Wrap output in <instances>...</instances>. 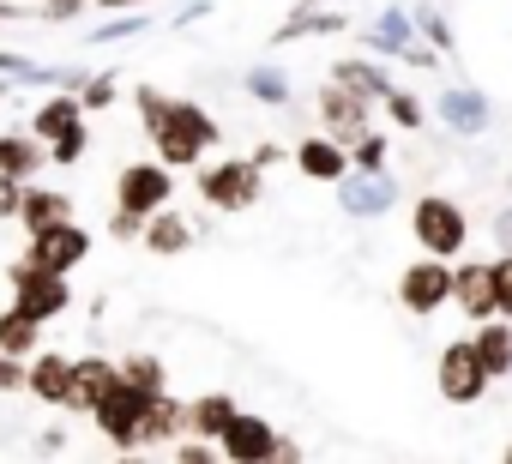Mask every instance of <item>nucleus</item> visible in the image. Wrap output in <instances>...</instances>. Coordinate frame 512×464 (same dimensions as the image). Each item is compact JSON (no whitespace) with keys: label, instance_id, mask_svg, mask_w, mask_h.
I'll use <instances>...</instances> for the list:
<instances>
[{"label":"nucleus","instance_id":"nucleus-31","mask_svg":"<svg viewBox=\"0 0 512 464\" xmlns=\"http://www.w3.org/2000/svg\"><path fill=\"white\" fill-rule=\"evenodd\" d=\"M79 97H85V109H109V103H115V79H109V73H97V79H85V91H79Z\"/></svg>","mask_w":512,"mask_h":464},{"label":"nucleus","instance_id":"nucleus-32","mask_svg":"<svg viewBox=\"0 0 512 464\" xmlns=\"http://www.w3.org/2000/svg\"><path fill=\"white\" fill-rule=\"evenodd\" d=\"M494 290H500V308H512V260L494 266Z\"/></svg>","mask_w":512,"mask_h":464},{"label":"nucleus","instance_id":"nucleus-30","mask_svg":"<svg viewBox=\"0 0 512 464\" xmlns=\"http://www.w3.org/2000/svg\"><path fill=\"white\" fill-rule=\"evenodd\" d=\"M49 157H55V163H61V169H73V163H79V157H85V127H73V133H61V139H55V145H49Z\"/></svg>","mask_w":512,"mask_h":464},{"label":"nucleus","instance_id":"nucleus-19","mask_svg":"<svg viewBox=\"0 0 512 464\" xmlns=\"http://www.w3.org/2000/svg\"><path fill=\"white\" fill-rule=\"evenodd\" d=\"M296 163H302V175H314V181H344V139H302Z\"/></svg>","mask_w":512,"mask_h":464},{"label":"nucleus","instance_id":"nucleus-1","mask_svg":"<svg viewBox=\"0 0 512 464\" xmlns=\"http://www.w3.org/2000/svg\"><path fill=\"white\" fill-rule=\"evenodd\" d=\"M139 121H145V139L157 145V157L169 169H193L211 145H217V121L187 103V97H163V91H139Z\"/></svg>","mask_w":512,"mask_h":464},{"label":"nucleus","instance_id":"nucleus-12","mask_svg":"<svg viewBox=\"0 0 512 464\" xmlns=\"http://www.w3.org/2000/svg\"><path fill=\"white\" fill-rule=\"evenodd\" d=\"M181 434H193V410H187L181 398H169V392H157V398H151V410H145V428H139V446H175Z\"/></svg>","mask_w":512,"mask_h":464},{"label":"nucleus","instance_id":"nucleus-24","mask_svg":"<svg viewBox=\"0 0 512 464\" xmlns=\"http://www.w3.org/2000/svg\"><path fill=\"white\" fill-rule=\"evenodd\" d=\"M476 356L488 362V374H500V368L512 362V332H506V326H488V332L476 338Z\"/></svg>","mask_w":512,"mask_h":464},{"label":"nucleus","instance_id":"nucleus-9","mask_svg":"<svg viewBox=\"0 0 512 464\" xmlns=\"http://www.w3.org/2000/svg\"><path fill=\"white\" fill-rule=\"evenodd\" d=\"M482 380H488V362L476 356V344H452V350L440 356V392H446V398L470 404V398L482 392Z\"/></svg>","mask_w":512,"mask_h":464},{"label":"nucleus","instance_id":"nucleus-27","mask_svg":"<svg viewBox=\"0 0 512 464\" xmlns=\"http://www.w3.org/2000/svg\"><path fill=\"white\" fill-rule=\"evenodd\" d=\"M121 374H127L133 386H145V392H163V362H157V356H127Z\"/></svg>","mask_w":512,"mask_h":464},{"label":"nucleus","instance_id":"nucleus-28","mask_svg":"<svg viewBox=\"0 0 512 464\" xmlns=\"http://www.w3.org/2000/svg\"><path fill=\"white\" fill-rule=\"evenodd\" d=\"M109 236H115V242H145V211H133V205H115V217H109Z\"/></svg>","mask_w":512,"mask_h":464},{"label":"nucleus","instance_id":"nucleus-14","mask_svg":"<svg viewBox=\"0 0 512 464\" xmlns=\"http://www.w3.org/2000/svg\"><path fill=\"white\" fill-rule=\"evenodd\" d=\"M85 115H91L85 97L67 85V91H55V97L31 115V133H37V139H61V133H73V127H85Z\"/></svg>","mask_w":512,"mask_h":464},{"label":"nucleus","instance_id":"nucleus-21","mask_svg":"<svg viewBox=\"0 0 512 464\" xmlns=\"http://www.w3.org/2000/svg\"><path fill=\"white\" fill-rule=\"evenodd\" d=\"M187 242H193V229H187V217H175L169 205L145 217V248H151V254H181Z\"/></svg>","mask_w":512,"mask_h":464},{"label":"nucleus","instance_id":"nucleus-18","mask_svg":"<svg viewBox=\"0 0 512 464\" xmlns=\"http://www.w3.org/2000/svg\"><path fill=\"white\" fill-rule=\"evenodd\" d=\"M43 145H37V133H0V169L7 175H19V181H37V169H43Z\"/></svg>","mask_w":512,"mask_h":464},{"label":"nucleus","instance_id":"nucleus-37","mask_svg":"<svg viewBox=\"0 0 512 464\" xmlns=\"http://www.w3.org/2000/svg\"><path fill=\"white\" fill-rule=\"evenodd\" d=\"M73 7H85V0H73Z\"/></svg>","mask_w":512,"mask_h":464},{"label":"nucleus","instance_id":"nucleus-23","mask_svg":"<svg viewBox=\"0 0 512 464\" xmlns=\"http://www.w3.org/2000/svg\"><path fill=\"white\" fill-rule=\"evenodd\" d=\"M338 85H350V91H362V97H392V85H386L374 67H362V61H344V67H338Z\"/></svg>","mask_w":512,"mask_h":464},{"label":"nucleus","instance_id":"nucleus-13","mask_svg":"<svg viewBox=\"0 0 512 464\" xmlns=\"http://www.w3.org/2000/svg\"><path fill=\"white\" fill-rule=\"evenodd\" d=\"M320 115H326L332 139H344V145H356L368 133V97L362 91H320Z\"/></svg>","mask_w":512,"mask_h":464},{"label":"nucleus","instance_id":"nucleus-34","mask_svg":"<svg viewBox=\"0 0 512 464\" xmlns=\"http://www.w3.org/2000/svg\"><path fill=\"white\" fill-rule=\"evenodd\" d=\"M103 7H115V13H127V7H151V0H103Z\"/></svg>","mask_w":512,"mask_h":464},{"label":"nucleus","instance_id":"nucleus-35","mask_svg":"<svg viewBox=\"0 0 512 464\" xmlns=\"http://www.w3.org/2000/svg\"><path fill=\"white\" fill-rule=\"evenodd\" d=\"M19 13H25V7H7V0H0V19H19Z\"/></svg>","mask_w":512,"mask_h":464},{"label":"nucleus","instance_id":"nucleus-8","mask_svg":"<svg viewBox=\"0 0 512 464\" xmlns=\"http://www.w3.org/2000/svg\"><path fill=\"white\" fill-rule=\"evenodd\" d=\"M452 284H458V278L446 272V260H440V254H428L422 266H410V272H404V308L434 314V308L452 296Z\"/></svg>","mask_w":512,"mask_h":464},{"label":"nucleus","instance_id":"nucleus-26","mask_svg":"<svg viewBox=\"0 0 512 464\" xmlns=\"http://www.w3.org/2000/svg\"><path fill=\"white\" fill-rule=\"evenodd\" d=\"M386 199H392L386 181H356V187H344V205H350V211H380Z\"/></svg>","mask_w":512,"mask_h":464},{"label":"nucleus","instance_id":"nucleus-6","mask_svg":"<svg viewBox=\"0 0 512 464\" xmlns=\"http://www.w3.org/2000/svg\"><path fill=\"white\" fill-rule=\"evenodd\" d=\"M37 266H49V272H79L85 266V254H91V236L67 217V223H49V229H31V248H25Z\"/></svg>","mask_w":512,"mask_h":464},{"label":"nucleus","instance_id":"nucleus-15","mask_svg":"<svg viewBox=\"0 0 512 464\" xmlns=\"http://www.w3.org/2000/svg\"><path fill=\"white\" fill-rule=\"evenodd\" d=\"M67 217H73V193L25 181V205H19V223L25 229H49V223H67Z\"/></svg>","mask_w":512,"mask_h":464},{"label":"nucleus","instance_id":"nucleus-29","mask_svg":"<svg viewBox=\"0 0 512 464\" xmlns=\"http://www.w3.org/2000/svg\"><path fill=\"white\" fill-rule=\"evenodd\" d=\"M19 205H25V181L0 169V223H13V217H19Z\"/></svg>","mask_w":512,"mask_h":464},{"label":"nucleus","instance_id":"nucleus-17","mask_svg":"<svg viewBox=\"0 0 512 464\" xmlns=\"http://www.w3.org/2000/svg\"><path fill=\"white\" fill-rule=\"evenodd\" d=\"M43 326H49V320H37L31 308H19V302H13L7 314H0V350L31 362V356H37V344H43Z\"/></svg>","mask_w":512,"mask_h":464},{"label":"nucleus","instance_id":"nucleus-20","mask_svg":"<svg viewBox=\"0 0 512 464\" xmlns=\"http://www.w3.org/2000/svg\"><path fill=\"white\" fill-rule=\"evenodd\" d=\"M452 296L464 302V314H488V308H500V290H494V266H470V272H458V284H452Z\"/></svg>","mask_w":512,"mask_h":464},{"label":"nucleus","instance_id":"nucleus-10","mask_svg":"<svg viewBox=\"0 0 512 464\" xmlns=\"http://www.w3.org/2000/svg\"><path fill=\"white\" fill-rule=\"evenodd\" d=\"M223 458H235V464H253V458H272L284 440L272 434V422H260V416H235L229 428H223Z\"/></svg>","mask_w":512,"mask_h":464},{"label":"nucleus","instance_id":"nucleus-3","mask_svg":"<svg viewBox=\"0 0 512 464\" xmlns=\"http://www.w3.org/2000/svg\"><path fill=\"white\" fill-rule=\"evenodd\" d=\"M7 284H13V302L19 308H31L37 320H61L67 308H73V290H67V272H49V266H37L31 254L7 272Z\"/></svg>","mask_w":512,"mask_h":464},{"label":"nucleus","instance_id":"nucleus-2","mask_svg":"<svg viewBox=\"0 0 512 464\" xmlns=\"http://www.w3.org/2000/svg\"><path fill=\"white\" fill-rule=\"evenodd\" d=\"M151 398L157 392H145V386H133L127 374L109 386V398L91 410V422H97V434L115 446V452H139V428H145V410H151Z\"/></svg>","mask_w":512,"mask_h":464},{"label":"nucleus","instance_id":"nucleus-16","mask_svg":"<svg viewBox=\"0 0 512 464\" xmlns=\"http://www.w3.org/2000/svg\"><path fill=\"white\" fill-rule=\"evenodd\" d=\"M31 398L67 410V398H73V356H31Z\"/></svg>","mask_w":512,"mask_h":464},{"label":"nucleus","instance_id":"nucleus-33","mask_svg":"<svg viewBox=\"0 0 512 464\" xmlns=\"http://www.w3.org/2000/svg\"><path fill=\"white\" fill-rule=\"evenodd\" d=\"M392 115H398V121H404V127H416V121H422V109H416V103H410V97H392Z\"/></svg>","mask_w":512,"mask_h":464},{"label":"nucleus","instance_id":"nucleus-7","mask_svg":"<svg viewBox=\"0 0 512 464\" xmlns=\"http://www.w3.org/2000/svg\"><path fill=\"white\" fill-rule=\"evenodd\" d=\"M416 242L428 248V254H458L464 248V211L452 205V199H422L416 205Z\"/></svg>","mask_w":512,"mask_h":464},{"label":"nucleus","instance_id":"nucleus-4","mask_svg":"<svg viewBox=\"0 0 512 464\" xmlns=\"http://www.w3.org/2000/svg\"><path fill=\"white\" fill-rule=\"evenodd\" d=\"M199 199L211 211H247L253 199H260V163H253V157H229V163L199 169Z\"/></svg>","mask_w":512,"mask_h":464},{"label":"nucleus","instance_id":"nucleus-36","mask_svg":"<svg viewBox=\"0 0 512 464\" xmlns=\"http://www.w3.org/2000/svg\"><path fill=\"white\" fill-rule=\"evenodd\" d=\"M0 97H7V85H0Z\"/></svg>","mask_w":512,"mask_h":464},{"label":"nucleus","instance_id":"nucleus-25","mask_svg":"<svg viewBox=\"0 0 512 464\" xmlns=\"http://www.w3.org/2000/svg\"><path fill=\"white\" fill-rule=\"evenodd\" d=\"M247 91L260 97V103H284V97H290V79H284L278 67H253V73H247Z\"/></svg>","mask_w":512,"mask_h":464},{"label":"nucleus","instance_id":"nucleus-5","mask_svg":"<svg viewBox=\"0 0 512 464\" xmlns=\"http://www.w3.org/2000/svg\"><path fill=\"white\" fill-rule=\"evenodd\" d=\"M175 199V169L157 157V163H127L121 175H115V205H133V211H163Z\"/></svg>","mask_w":512,"mask_h":464},{"label":"nucleus","instance_id":"nucleus-11","mask_svg":"<svg viewBox=\"0 0 512 464\" xmlns=\"http://www.w3.org/2000/svg\"><path fill=\"white\" fill-rule=\"evenodd\" d=\"M121 380V362H103V356H79L73 362V398H67V410H79V416H91L103 398H109V386Z\"/></svg>","mask_w":512,"mask_h":464},{"label":"nucleus","instance_id":"nucleus-22","mask_svg":"<svg viewBox=\"0 0 512 464\" xmlns=\"http://www.w3.org/2000/svg\"><path fill=\"white\" fill-rule=\"evenodd\" d=\"M187 410H193V434H205V440H223V428L241 416L229 392H205V398H193Z\"/></svg>","mask_w":512,"mask_h":464}]
</instances>
